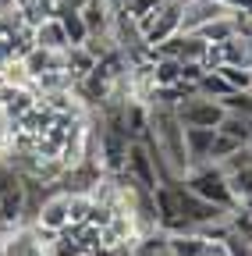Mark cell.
<instances>
[{"instance_id":"1","label":"cell","mask_w":252,"mask_h":256,"mask_svg":"<svg viewBox=\"0 0 252 256\" xmlns=\"http://www.w3.org/2000/svg\"><path fill=\"white\" fill-rule=\"evenodd\" d=\"M167 185H171V192H174L178 217H181L192 232H206V228H213V224H224V220H228L231 210H224V206H217V203L196 196V192L188 188L181 178H178V182H167Z\"/></svg>"},{"instance_id":"2","label":"cell","mask_w":252,"mask_h":256,"mask_svg":"<svg viewBox=\"0 0 252 256\" xmlns=\"http://www.w3.org/2000/svg\"><path fill=\"white\" fill-rule=\"evenodd\" d=\"M181 182L192 188L196 196H203V200H210V203H217V206H224V210H235V206H238L235 192H231V185H228V174L220 171L217 164H196V168H188Z\"/></svg>"},{"instance_id":"3","label":"cell","mask_w":252,"mask_h":256,"mask_svg":"<svg viewBox=\"0 0 252 256\" xmlns=\"http://www.w3.org/2000/svg\"><path fill=\"white\" fill-rule=\"evenodd\" d=\"M181 11H185V0H164L160 8H153L146 18H139V28H142V40L146 46H160L164 40L178 36L181 32Z\"/></svg>"},{"instance_id":"4","label":"cell","mask_w":252,"mask_h":256,"mask_svg":"<svg viewBox=\"0 0 252 256\" xmlns=\"http://www.w3.org/2000/svg\"><path fill=\"white\" fill-rule=\"evenodd\" d=\"M174 114H178V121L185 128H217L220 118H224V104L192 92V96H185V100L174 104Z\"/></svg>"},{"instance_id":"5","label":"cell","mask_w":252,"mask_h":256,"mask_svg":"<svg viewBox=\"0 0 252 256\" xmlns=\"http://www.w3.org/2000/svg\"><path fill=\"white\" fill-rule=\"evenodd\" d=\"M210 43H203L196 32H178V36L164 40L160 46H153L149 57H167V60H178V64H203Z\"/></svg>"},{"instance_id":"6","label":"cell","mask_w":252,"mask_h":256,"mask_svg":"<svg viewBox=\"0 0 252 256\" xmlns=\"http://www.w3.org/2000/svg\"><path fill=\"white\" fill-rule=\"evenodd\" d=\"M128 182L156 192L160 185V174H156V164H153V153L146 150V142H128V156H124V171H121Z\"/></svg>"},{"instance_id":"7","label":"cell","mask_w":252,"mask_h":256,"mask_svg":"<svg viewBox=\"0 0 252 256\" xmlns=\"http://www.w3.org/2000/svg\"><path fill=\"white\" fill-rule=\"evenodd\" d=\"M32 228H39L43 235H60V232H68L71 228V217H68V196L64 192H57L50 185V196L43 200L39 214H36V224Z\"/></svg>"},{"instance_id":"8","label":"cell","mask_w":252,"mask_h":256,"mask_svg":"<svg viewBox=\"0 0 252 256\" xmlns=\"http://www.w3.org/2000/svg\"><path fill=\"white\" fill-rule=\"evenodd\" d=\"M21 64L28 68L32 78L43 75H57V72H68V50H43V46H28L21 54Z\"/></svg>"},{"instance_id":"9","label":"cell","mask_w":252,"mask_h":256,"mask_svg":"<svg viewBox=\"0 0 252 256\" xmlns=\"http://www.w3.org/2000/svg\"><path fill=\"white\" fill-rule=\"evenodd\" d=\"M114 11H117L114 0H89L78 14H82V22H85V28H89V36H110Z\"/></svg>"},{"instance_id":"10","label":"cell","mask_w":252,"mask_h":256,"mask_svg":"<svg viewBox=\"0 0 252 256\" xmlns=\"http://www.w3.org/2000/svg\"><path fill=\"white\" fill-rule=\"evenodd\" d=\"M238 32H242V11H228V14L206 22L196 36H199L203 43H228L231 36H238Z\"/></svg>"},{"instance_id":"11","label":"cell","mask_w":252,"mask_h":256,"mask_svg":"<svg viewBox=\"0 0 252 256\" xmlns=\"http://www.w3.org/2000/svg\"><path fill=\"white\" fill-rule=\"evenodd\" d=\"M217 139V128H185V153L188 164H210V146Z\"/></svg>"},{"instance_id":"12","label":"cell","mask_w":252,"mask_h":256,"mask_svg":"<svg viewBox=\"0 0 252 256\" xmlns=\"http://www.w3.org/2000/svg\"><path fill=\"white\" fill-rule=\"evenodd\" d=\"M220 54V64H231V68H252V40L249 36H231L228 43H213Z\"/></svg>"},{"instance_id":"13","label":"cell","mask_w":252,"mask_h":256,"mask_svg":"<svg viewBox=\"0 0 252 256\" xmlns=\"http://www.w3.org/2000/svg\"><path fill=\"white\" fill-rule=\"evenodd\" d=\"M32 46H43V50H68V36H64V25L60 18H43L39 25H32Z\"/></svg>"},{"instance_id":"14","label":"cell","mask_w":252,"mask_h":256,"mask_svg":"<svg viewBox=\"0 0 252 256\" xmlns=\"http://www.w3.org/2000/svg\"><path fill=\"white\" fill-rule=\"evenodd\" d=\"M11 11H14L28 28H32V25H39L43 18H53V14H57V0H14Z\"/></svg>"},{"instance_id":"15","label":"cell","mask_w":252,"mask_h":256,"mask_svg":"<svg viewBox=\"0 0 252 256\" xmlns=\"http://www.w3.org/2000/svg\"><path fill=\"white\" fill-rule=\"evenodd\" d=\"M206 235L203 232H178L167 235V256H203Z\"/></svg>"},{"instance_id":"16","label":"cell","mask_w":252,"mask_h":256,"mask_svg":"<svg viewBox=\"0 0 252 256\" xmlns=\"http://www.w3.org/2000/svg\"><path fill=\"white\" fill-rule=\"evenodd\" d=\"M21 214H25V188L18 182L14 188H7L4 196H0V220H4V228L21 224Z\"/></svg>"},{"instance_id":"17","label":"cell","mask_w":252,"mask_h":256,"mask_svg":"<svg viewBox=\"0 0 252 256\" xmlns=\"http://www.w3.org/2000/svg\"><path fill=\"white\" fill-rule=\"evenodd\" d=\"M217 132H220V136H231L235 142H242V146H245V142L252 139V118L224 110V118H220V124H217Z\"/></svg>"},{"instance_id":"18","label":"cell","mask_w":252,"mask_h":256,"mask_svg":"<svg viewBox=\"0 0 252 256\" xmlns=\"http://www.w3.org/2000/svg\"><path fill=\"white\" fill-rule=\"evenodd\" d=\"M92 68H96V57H92L85 46H68V75L75 82H82Z\"/></svg>"},{"instance_id":"19","label":"cell","mask_w":252,"mask_h":256,"mask_svg":"<svg viewBox=\"0 0 252 256\" xmlns=\"http://www.w3.org/2000/svg\"><path fill=\"white\" fill-rule=\"evenodd\" d=\"M57 18H60V25H64L68 46H82V43L89 40V28H85V22H82L78 11H57Z\"/></svg>"},{"instance_id":"20","label":"cell","mask_w":252,"mask_h":256,"mask_svg":"<svg viewBox=\"0 0 252 256\" xmlns=\"http://www.w3.org/2000/svg\"><path fill=\"white\" fill-rule=\"evenodd\" d=\"M196 92L206 96V100H224V96L231 92V86L224 82V75H220V72H203V78L196 82Z\"/></svg>"},{"instance_id":"21","label":"cell","mask_w":252,"mask_h":256,"mask_svg":"<svg viewBox=\"0 0 252 256\" xmlns=\"http://www.w3.org/2000/svg\"><path fill=\"white\" fill-rule=\"evenodd\" d=\"M217 72L224 75V82L231 86V92H252V68H231V64H220Z\"/></svg>"},{"instance_id":"22","label":"cell","mask_w":252,"mask_h":256,"mask_svg":"<svg viewBox=\"0 0 252 256\" xmlns=\"http://www.w3.org/2000/svg\"><path fill=\"white\" fill-rule=\"evenodd\" d=\"M89 210H92V196H89V192H75V196H68V217H71V228H75V224H85V220H89Z\"/></svg>"},{"instance_id":"23","label":"cell","mask_w":252,"mask_h":256,"mask_svg":"<svg viewBox=\"0 0 252 256\" xmlns=\"http://www.w3.org/2000/svg\"><path fill=\"white\" fill-rule=\"evenodd\" d=\"M228 185H231V192H235V200H238V203H242L245 196H252V164L231 171V174H228Z\"/></svg>"},{"instance_id":"24","label":"cell","mask_w":252,"mask_h":256,"mask_svg":"<svg viewBox=\"0 0 252 256\" xmlns=\"http://www.w3.org/2000/svg\"><path fill=\"white\" fill-rule=\"evenodd\" d=\"M242 150V142H235L231 136H220L217 132V139H213V146H210V164H220V160H228L231 153H238Z\"/></svg>"},{"instance_id":"25","label":"cell","mask_w":252,"mask_h":256,"mask_svg":"<svg viewBox=\"0 0 252 256\" xmlns=\"http://www.w3.org/2000/svg\"><path fill=\"white\" fill-rule=\"evenodd\" d=\"M220 104H224V110H231V114L252 118V92H228Z\"/></svg>"},{"instance_id":"26","label":"cell","mask_w":252,"mask_h":256,"mask_svg":"<svg viewBox=\"0 0 252 256\" xmlns=\"http://www.w3.org/2000/svg\"><path fill=\"white\" fill-rule=\"evenodd\" d=\"M18 182H21V174H18L11 164H7V160H0V196H4L7 188H14Z\"/></svg>"},{"instance_id":"27","label":"cell","mask_w":252,"mask_h":256,"mask_svg":"<svg viewBox=\"0 0 252 256\" xmlns=\"http://www.w3.org/2000/svg\"><path fill=\"white\" fill-rule=\"evenodd\" d=\"M89 0H57V11H82Z\"/></svg>"},{"instance_id":"28","label":"cell","mask_w":252,"mask_h":256,"mask_svg":"<svg viewBox=\"0 0 252 256\" xmlns=\"http://www.w3.org/2000/svg\"><path fill=\"white\" fill-rule=\"evenodd\" d=\"M224 4H228L231 11H242V14H249V11H252V0H224Z\"/></svg>"},{"instance_id":"29","label":"cell","mask_w":252,"mask_h":256,"mask_svg":"<svg viewBox=\"0 0 252 256\" xmlns=\"http://www.w3.org/2000/svg\"><path fill=\"white\" fill-rule=\"evenodd\" d=\"M238 206H242V210H245V214H249V217H252V196H245V200H242V203H238Z\"/></svg>"},{"instance_id":"30","label":"cell","mask_w":252,"mask_h":256,"mask_svg":"<svg viewBox=\"0 0 252 256\" xmlns=\"http://www.w3.org/2000/svg\"><path fill=\"white\" fill-rule=\"evenodd\" d=\"M160 256H167V252H160Z\"/></svg>"}]
</instances>
